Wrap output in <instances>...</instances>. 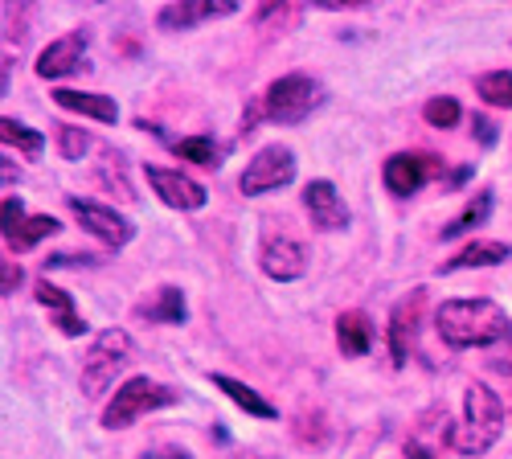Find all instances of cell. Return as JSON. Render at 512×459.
Returning a JSON list of instances; mask_svg holds the SVG:
<instances>
[{"label": "cell", "instance_id": "6da1fadb", "mask_svg": "<svg viewBox=\"0 0 512 459\" xmlns=\"http://www.w3.org/2000/svg\"><path fill=\"white\" fill-rule=\"evenodd\" d=\"M435 328L451 349H488L512 337V320L492 300H447L435 308Z\"/></svg>", "mask_w": 512, "mask_h": 459}, {"label": "cell", "instance_id": "7a4b0ae2", "mask_svg": "<svg viewBox=\"0 0 512 459\" xmlns=\"http://www.w3.org/2000/svg\"><path fill=\"white\" fill-rule=\"evenodd\" d=\"M504 431V402L484 382H472L463 390V423L447 431L451 451L459 455H484Z\"/></svg>", "mask_w": 512, "mask_h": 459}, {"label": "cell", "instance_id": "3957f363", "mask_svg": "<svg viewBox=\"0 0 512 459\" xmlns=\"http://www.w3.org/2000/svg\"><path fill=\"white\" fill-rule=\"evenodd\" d=\"M177 402H181V394L173 386H160L152 378H127L111 394V402L103 406V427L107 431H127L132 423H140L144 414L164 410V406H177Z\"/></svg>", "mask_w": 512, "mask_h": 459}, {"label": "cell", "instance_id": "277c9868", "mask_svg": "<svg viewBox=\"0 0 512 459\" xmlns=\"http://www.w3.org/2000/svg\"><path fill=\"white\" fill-rule=\"evenodd\" d=\"M132 361V337L123 328H103L99 337L91 341L87 357H82V369H78V386L87 398H99L115 386L119 369Z\"/></svg>", "mask_w": 512, "mask_h": 459}, {"label": "cell", "instance_id": "5b68a950", "mask_svg": "<svg viewBox=\"0 0 512 459\" xmlns=\"http://www.w3.org/2000/svg\"><path fill=\"white\" fill-rule=\"evenodd\" d=\"M324 103V82L312 78V74H283L275 78L267 95H263V111L271 123H283V128H291V123H304L316 107Z\"/></svg>", "mask_w": 512, "mask_h": 459}, {"label": "cell", "instance_id": "8992f818", "mask_svg": "<svg viewBox=\"0 0 512 459\" xmlns=\"http://www.w3.org/2000/svg\"><path fill=\"white\" fill-rule=\"evenodd\" d=\"M291 181H295V152L287 144H263L246 160L238 189H242V197H263V193L287 189Z\"/></svg>", "mask_w": 512, "mask_h": 459}, {"label": "cell", "instance_id": "52a82bcc", "mask_svg": "<svg viewBox=\"0 0 512 459\" xmlns=\"http://www.w3.org/2000/svg\"><path fill=\"white\" fill-rule=\"evenodd\" d=\"M66 210L78 218V226L95 234L99 242H107L111 250H123L136 238V222L123 218L115 205H99V201H82V197H66Z\"/></svg>", "mask_w": 512, "mask_h": 459}, {"label": "cell", "instance_id": "ba28073f", "mask_svg": "<svg viewBox=\"0 0 512 459\" xmlns=\"http://www.w3.org/2000/svg\"><path fill=\"white\" fill-rule=\"evenodd\" d=\"M242 13V0H173L156 13V25L164 33H189L197 25H209V21H222V17H234Z\"/></svg>", "mask_w": 512, "mask_h": 459}, {"label": "cell", "instance_id": "9c48e42d", "mask_svg": "<svg viewBox=\"0 0 512 459\" xmlns=\"http://www.w3.org/2000/svg\"><path fill=\"white\" fill-rule=\"evenodd\" d=\"M259 267L275 283H295V279H304V271H308V250L295 238H287V234H263Z\"/></svg>", "mask_w": 512, "mask_h": 459}, {"label": "cell", "instance_id": "30bf717a", "mask_svg": "<svg viewBox=\"0 0 512 459\" xmlns=\"http://www.w3.org/2000/svg\"><path fill=\"white\" fill-rule=\"evenodd\" d=\"M148 185H152V193L168 205V210H181V214H193V210H201V205L209 201V193H205V185H197L193 177H185L181 169H160V164H148Z\"/></svg>", "mask_w": 512, "mask_h": 459}, {"label": "cell", "instance_id": "8fae6325", "mask_svg": "<svg viewBox=\"0 0 512 459\" xmlns=\"http://www.w3.org/2000/svg\"><path fill=\"white\" fill-rule=\"evenodd\" d=\"M87 46H91V33L87 29H70L62 37H54L46 50L37 54V78H46V82H58L66 74H74L82 66V58H87Z\"/></svg>", "mask_w": 512, "mask_h": 459}, {"label": "cell", "instance_id": "7c38bea8", "mask_svg": "<svg viewBox=\"0 0 512 459\" xmlns=\"http://www.w3.org/2000/svg\"><path fill=\"white\" fill-rule=\"evenodd\" d=\"M304 210H308L312 226L324 230V234L349 230V205H345V197L336 193L332 181H312V185L304 189Z\"/></svg>", "mask_w": 512, "mask_h": 459}, {"label": "cell", "instance_id": "4fadbf2b", "mask_svg": "<svg viewBox=\"0 0 512 459\" xmlns=\"http://www.w3.org/2000/svg\"><path fill=\"white\" fill-rule=\"evenodd\" d=\"M431 173H435V164L426 160V156H418V152H394L386 160V169H381V177H386V189L394 197H414L426 181H431Z\"/></svg>", "mask_w": 512, "mask_h": 459}, {"label": "cell", "instance_id": "5bb4252c", "mask_svg": "<svg viewBox=\"0 0 512 459\" xmlns=\"http://www.w3.org/2000/svg\"><path fill=\"white\" fill-rule=\"evenodd\" d=\"M33 296H37V304L50 312V320L62 328V337H82L87 332V320L78 316V308H74V300L66 296L62 287H54L50 279H37V287H33Z\"/></svg>", "mask_w": 512, "mask_h": 459}, {"label": "cell", "instance_id": "9a60e30c", "mask_svg": "<svg viewBox=\"0 0 512 459\" xmlns=\"http://www.w3.org/2000/svg\"><path fill=\"white\" fill-rule=\"evenodd\" d=\"M422 296L426 291H410V300H402L390 316V353L394 365H406L410 357V341H414V328H418V312H422Z\"/></svg>", "mask_w": 512, "mask_h": 459}, {"label": "cell", "instance_id": "2e32d148", "mask_svg": "<svg viewBox=\"0 0 512 459\" xmlns=\"http://www.w3.org/2000/svg\"><path fill=\"white\" fill-rule=\"evenodd\" d=\"M209 382L218 386V390H222L238 410H246L250 419H279V410H275L259 390L246 386V382H238V378H230V373H209Z\"/></svg>", "mask_w": 512, "mask_h": 459}, {"label": "cell", "instance_id": "e0dca14e", "mask_svg": "<svg viewBox=\"0 0 512 459\" xmlns=\"http://www.w3.org/2000/svg\"><path fill=\"white\" fill-rule=\"evenodd\" d=\"M140 320L148 324H185L189 320V304H185V291L181 287H160L152 291V300H144L136 308Z\"/></svg>", "mask_w": 512, "mask_h": 459}, {"label": "cell", "instance_id": "ac0fdd59", "mask_svg": "<svg viewBox=\"0 0 512 459\" xmlns=\"http://www.w3.org/2000/svg\"><path fill=\"white\" fill-rule=\"evenodd\" d=\"M508 255H512L508 242L476 238V242H467L451 263H443V275H447V271H472V267H500V263H508Z\"/></svg>", "mask_w": 512, "mask_h": 459}, {"label": "cell", "instance_id": "d6986e66", "mask_svg": "<svg viewBox=\"0 0 512 459\" xmlns=\"http://www.w3.org/2000/svg\"><path fill=\"white\" fill-rule=\"evenodd\" d=\"M54 103L62 111L87 115V119H99V123H119V103L107 99V95H95V91H54Z\"/></svg>", "mask_w": 512, "mask_h": 459}, {"label": "cell", "instance_id": "ffe728a7", "mask_svg": "<svg viewBox=\"0 0 512 459\" xmlns=\"http://www.w3.org/2000/svg\"><path fill=\"white\" fill-rule=\"evenodd\" d=\"M336 345L345 357H365L373 349V324L365 312H340L336 320Z\"/></svg>", "mask_w": 512, "mask_h": 459}, {"label": "cell", "instance_id": "44dd1931", "mask_svg": "<svg viewBox=\"0 0 512 459\" xmlns=\"http://www.w3.org/2000/svg\"><path fill=\"white\" fill-rule=\"evenodd\" d=\"M488 218H492V189H480L476 197H467L463 210L443 226V238H463V234L480 230Z\"/></svg>", "mask_w": 512, "mask_h": 459}, {"label": "cell", "instance_id": "7402d4cb", "mask_svg": "<svg viewBox=\"0 0 512 459\" xmlns=\"http://www.w3.org/2000/svg\"><path fill=\"white\" fill-rule=\"evenodd\" d=\"M58 230H62L58 218H50V214H33V218H25L13 234H5V242H9V250L25 255V250H33L37 242H46V238H54Z\"/></svg>", "mask_w": 512, "mask_h": 459}, {"label": "cell", "instance_id": "603a6c76", "mask_svg": "<svg viewBox=\"0 0 512 459\" xmlns=\"http://www.w3.org/2000/svg\"><path fill=\"white\" fill-rule=\"evenodd\" d=\"M476 95H480L488 107L508 111V107H512V70H484V74L476 78Z\"/></svg>", "mask_w": 512, "mask_h": 459}, {"label": "cell", "instance_id": "cb8c5ba5", "mask_svg": "<svg viewBox=\"0 0 512 459\" xmlns=\"http://www.w3.org/2000/svg\"><path fill=\"white\" fill-rule=\"evenodd\" d=\"M173 152L185 156L189 164H201V169H222V148L213 144L209 136H189V140H173Z\"/></svg>", "mask_w": 512, "mask_h": 459}, {"label": "cell", "instance_id": "d4e9b609", "mask_svg": "<svg viewBox=\"0 0 512 459\" xmlns=\"http://www.w3.org/2000/svg\"><path fill=\"white\" fill-rule=\"evenodd\" d=\"M0 140H5L9 148H21L25 156H37L41 148H46V136L25 128V123H17V119H0Z\"/></svg>", "mask_w": 512, "mask_h": 459}, {"label": "cell", "instance_id": "484cf974", "mask_svg": "<svg viewBox=\"0 0 512 459\" xmlns=\"http://www.w3.org/2000/svg\"><path fill=\"white\" fill-rule=\"evenodd\" d=\"M422 119L431 123V128L447 132V128H455V123L463 119V107H459V99L439 95V99H426V103H422Z\"/></svg>", "mask_w": 512, "mask_h": 459}, {"label": "cell", "instance_id": "4316f807", "mask_svg": "<svg viewBox=\"0 0 512 459\" xmlns=\"http://www.w3.org/2000/svg\"><path fill=\"white\" fill-rule=\"evenodd\" d=\"M54 140H58V152L66 160H82V152L91 148V136L82 128H74V123H54Z\"/></svg>", "mask_w": 512, "mask_h": 459}, {"label": "cell", "instance_id": "83f0119b", "mask_svg": "<svg viewBox=\"0 0 512 459\" xmlns=\"http://www.w3.org/2000/svg\"><path fill=\"white\" fill-rule=\"evenodd\" d=\"M312 9H324V13H353V9H369L377 0H308Z\"/></svg>", "mask_w": 512, "mask_h": 459}, {"label": "cell", "instance_id": "f1b7e54d", "mask_svg": "<svg viewBox=\"0 0 512 459\" xmlns=\"http://www.w3.org/2000/svg\"><path fill=\"white\" fill-rule=\"evenodd\" d=\"M21 222H25V210H21V197H13V193H9V197H5V234H13V230H17Z\"/></svg>", "mask_w": 512, "mask_h": 459}, {"label": "cell", "instance_id": "f546056e", "mask_svg": "<svg viewBox=\"0 0 512 459\" xmlns=\"http://www.w3.org/2000/svg\"><path fill=\"white\" fill-rule=\"evenodd\" d=\"M17 287H21V267L17 263H5V296H13Z\"/></svg>", "mask_w": 512, "mask_h": 459}, {"label": "cell", "instance_id": "4dcf8cb0", "mask_svg": "<svg viewBox=\"0 0 512 459\" xmlns=\"http://www.w3.org/2000/svg\"><path fill=\"white\" fill-rule=\"evenodd\" d=\"M472 128L480 132V140H484V144H496V128H492L488 119H472Z\"/></svg>", "mask_w": 512, "mask_h": 459}, {"label": "cell", "instance_id": "1f68e13d", "mask_svg": "<svg viewBox=\"0 0 512 459\" xmlns=\"http://www.w3.org/2000/svg\"><path fill=\"white\" fill-rule=\"evenodd\" d=\"M406 459H435L422 443H406Z\"/></svg>", "mask_w": 512, "mask_h": 459}, {"label": "cell", "instance_id": "d6a6232c", "mask_svg": "<svg viewBox=\"0 0 512 459\" xmlns=\"http://www.w3.org/2000/svg\"><path fill=\"white\" fill-rule=\"evenodd\" d=\"M140 459H189L185 451H148V455H140Z\"/></svg>", "mask_w": 512, "mask_h": 459}, {"label": "cell", "instance_id": "836d02e7", "mask_svg": "<svg viewBox=\"0 0 512 459\" xmlns=\"http://www.w3.org/2000/svg\"><path fill=\"white\" fill-rule=\"evenodd\" d=\"M91 5H103V0H91Z\"/></svg>", "mask_w": 512, "mask_h": 459}]
</instances>
